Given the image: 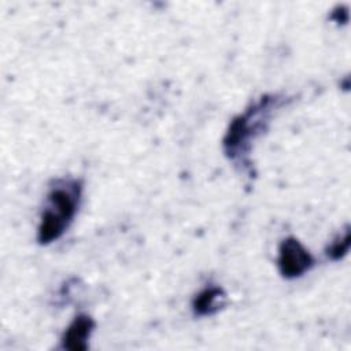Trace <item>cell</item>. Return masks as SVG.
Segmentation results:
<instances>
[{"mask_svg": "<svg viewBox=\"0 0 351 351\" xmlns=\"http://www.w3.org/2000/svg\"><path fill=\"white\" fill-rule=\"evenodd\" d=\"M95 328V321L85 314L77 315L62 336V348L69 351H84Z\"/></svg>", "mask_w": 351, "mask_h": 351, "instance_id": "4", "label": "cell"}, {"mask_svg": "<svg viewBox=\"0 0 351 351\" xmlns=\"http://www.w3.org/2000/svg\"><path fill=\"white\" fill-rule=\"evenodd\" d=\"M280 107L278 96H262L229 125L223 137V151L228 158L243 162L250 152L251 141L265 129L273 110Z\"/></svg>", "mask_w": 351, "mask_h": 351, "instance_id": "2", "label": "cell"}, {"mask_svg": "<svg viewBox=\"0 0 351 351\" xmlns=\"http://www.w3.org/2000/svg\"><path fill=\"white\" fill-rule=\"evenodd\" d=\"M350 240H351V237H350V230H348V228H346V230H344L341 234H339V236L329 244V247L326 248V255H328L330 259H333V261L341 259V258L347 254V251H348V248H350Z\"/></svg>", "mask_w": 351, "mask_h": 351, "instance_id": "6", "label": "cell"}, {"mask_svg": "<svg viewBox=\"0 0 351 351\" xmlns=\"http://www.w3.org/2000/svg\"><path fill=\"white\" fill-rule=\"evenodd\" d=\"M81 195L82 185L75 178H58L52 182L37 228L40 244H49L63 236L78 211Z\"/></svg>", "mask_w": 351, "mask_h": 351, "instance_id": "1", "label": "cell"}, {"mask_svg": "<svg viewBox=\"0 0 351 351\" xmlns=\"http://www.w3.org/2000/svg\"><path fill=\"white\" fill-rule=\"evenodd\" d=\"M314 266V258L310 251L296 239L287 237L278 247L277 267L282 277L298 278L306 274Z\"/></svg>", "mask_w": 351, "mask_h": 351, "instance_id": "3", "label": "cell"}, {"mask_svg": "<svg viewBox=\"0 0 351 351\" xmlns=\"http://www.w3.org/2000/svg\"><path fill=\"white\" fill-rule=\"evenodd\" d=\"M225 304V292L222 288L211 285L202 289L192 302V308L196 315H213Z\"/></svg>", "mask_w": 351, "mask_h": 351, "instance_id": "5", "label": "cell"}]
</instances>
